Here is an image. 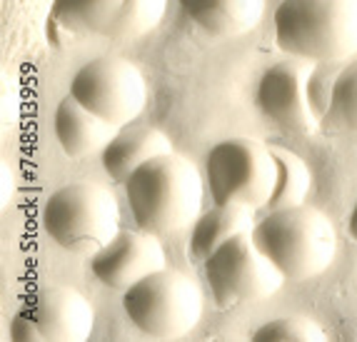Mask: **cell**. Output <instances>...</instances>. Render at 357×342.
Here are the masks:
<instances>
[{
	"label": "cell",
	"instance_id": "cell-15",
	"mask_svg": "<svg viewBox=\"0 0 357 342\" xmlns=\"http://www.w3.org/2000/svg\"><path fill=\"white\" fill-rule=\"evenodd\" d=\"M173 153L170 140L155 127H128V130H118L110 143L102 150V168L110 175L113 182H123L135 173L140 165L158 155Z\"/></svg>",
	"mask_w": 357,
	"mask_h": 342
},
{
	"label": "cell",
	"instance_id": "cell-7",
	"mask_svg": "<svg viewBox=\"0 0 357 342\" xmlns=\"http://www.w3.org/2000/svg\"><path fill=\"white\" fill-rule=\"evenodd\" d=\"M205 173L215 205H270L278 187V157L260 140L230 138L208 153Z\"/></svg>",
	"mask_w": 357,
	"mask_h": 342
},
{
	"label": "cell",
	"instance_id": "cell-8",
	"mask_svg": "<svg viewBox=\"0 0 357 342\" xmlns=\"http://www.w3.org/2000/svg\"><path fill=\"white\" fill-rule=\"evenodd\" d=\"M205 280L220 310L248 300H265L280 290L282 275L273 260L255 245L252 233L232 235L205 260Z\"/></svg>",
	"mask_w": 357,
	"mask_h": 342
},
{
	"label": "cell",
	"instance_id": "cell-13",
	"mask_svg": "<svg viewBox=\"0 0 357 342\" xmlns=\"http://www.w3.org/2000/svg\"><path fill=\"white\" fill-rule=\"evenodd\" d=\"M53 127L60 150L73 160H80L96 150H105V145L118 135V125L98 118L73 95L58 102Z\"/></svg>",
	"mask_w": 357,
	"mask_h": 342
},
{
	"label": "cell",
	"instance_id": "cell-2",
	"mask_svg": "<svg viewBox=\"0 0 357 342\" xmlns=\"http://www.w3.org/2000/svg\"><path fill=\"white\" fill-rule=\"evenodd\" d=\"M280 50L317 63H345L357 53V0H282L275 10Z\"/></svg>",
	"mask_w": 357,
	"mask_h": 342
},
{
	"label": "cell",
	"instance_id": "cell-17",
	"mask_svg": "<svg viewBox=\"0 0 357 342\" xmlns=\"http://www.w3.org/2000/svg\"><path fill=\"white\" fill-rule=\"evenodd\" d=\"M278 157V187L273 192L270 208H287V205H303L310 187V170L295 153L273 148Z\"/></svg>",
	"mask_w": 357,
	"mask_h": 342
},
{
	"label": "cell",
	"instance_id": "cell-16",
	"mask_svg": "<svg viewBox=\"0 0 357 342\" xmlns=\"http://www.w3.org/2000/svg\"><path fill=\"white\" fill-rule=\"evenodd\" d=\"M252 210L255 208H248V205H215L213 210L203 212L195 220L190 233L192 258L197 263H205L222 242L230 240L232 235L252 233V228H255Z\"/></svg>",
	"mask_w": 357,
	"mask_h": 342
},
{
	"label": "cell",
	"instance_id": "cell-3",
	"mask_svg": "<svg viewBox=\"0 0 357 342\" xmlns=\"http://www.w3.org/2000/svg\"><path fill=\"white\" fill-rule=\"evenodd\" d=\"M328 65L295 55L275 63L257 85L260 110L285 132L305 138L315 135L322 121H328L333 85L340 72H330Z\"/></svg>",
	"mask_w": 357,
	"mask_h": 342
},
{
	"label": "cell",
	"instance_id": "cell-6",
	"mask_svg": "<svg viewBox=\"0 0 357 342\" xmlns=\"http://www.w3.org/2000/svg\"><path fill=\"white\" fill-rule=\"evenodd\" d=\"M123 310L143 335L178 340L203 315V293L185 272L162 267L123 293Z\"/></svg>",
	"mask_w": 357,
	"mask_h": 342
},
{
	"label": "cell",
	"instance_id": "cell-19",
	"mask_svg": "<svg viewBox=\"0 0 357 342\" xmlns=\"http://www.w3.org/2000/svg\"><path fill=\"white\" fill-rule=\"evenodd\" d=\"M252 340H292V342H322L328 340L325 330L315 320L292 315V318H278L260 325L252 332Z\"/></svg>",
	"mask_w": 357,
	"mask_h": 342
},
{
	"label": "cell",
	"instance_id": "cell-14",
	"mask_svg": "<svg viewBox=\"0 0 357 342\" xmlns=\"http://www.w3.org/2000/svg\"><path fill=\"white\" fill-rule=\"evenodd\" d=\"M180 8L210 38L252 31L265 13V0H180Z\"/></svg>",
	"mask_w": 357,
	"mask_h": 342
},
{
	"label": "cell",
	"instance_id": "cell-1",
	"mask_svg": "<svg viewBox=\"0 0 357 342\" xmlns=\"http://www.w3.org/2000/svg\"><path fill=\"white\" fill-rule=\"evenodd\" d=\"M203 178L188 157L165 153L135 170L126 180V195L137 228L162 235L200 217Z\"/></svg>",
	"mask_w": 357,
	"mask_h": 342
},
{
	"label": "cell",
	"instance_id": "cell-11",
	"mask_svg": "<svg viewBox=\"0 0 357 342\" xmlns=\"http://www.w3.org/2000/svg\"><path fill=\"white\" fill-rule=\"evenodd\" d=\"M93 307L73 288L53 285L33 293L13 318L10 337L18 342H83L93 332Z\"/></svg>",
	"mask_w": 357,
	"mask_h": 342
},
{
	"label": "cell",
	"instance_id": "cell-12",
	"mask_svg": "<svg viewBox=\"0 0 357 342\" xmlns=\"http://www.w3.org/2000/svg\"><path fill=\"white\" fill-rule=\"evenodd\" d=\"M165 267V250L153 233L120 230L102 250L90 255V270L110 290L126 293L135 282Z\"/></svg>",
	"mask_w": 357,
	"mask_h": 342
},
{
	"label": "cell",
	"instance_id": "cell-18",
	"mask_svg": "<svg viewBox=\"0 0 357 342\" xmlns=\"http://www.w3.org/2000/svg\"><path fill=\"white\" fill-rule=\"evenodd\" d=\"M328 121H335L340 127L357 132V61L347 63L335 78Z\"/></svg>",
	"mask_w": 357,
	"mask_h": 342
},
{
	"label": "cell",
	"instance_id": "cell-9",
	"mask_svg": "<svg viewBox=\"0 0 357 342\" xmlns=\"http://www.w3.org/2000/svg\"><path fill=\"white\" fill-rule=\"evenodd\" d=\"M70 95L98 118L123 127L143 113L148 100L143 72L126 58L102 55L85 63L70 80Z\"/></svg>",
	"mask_w": 357,
	"mask_h": 342
},
{
	"label": "cell",
	"instance_id": "cell-10",
	"mask_svg": "<svg viewBox=\"0 0 357 342\" xmlns=\"http://www.w3.org/2000/svg\"><path fill=\"white\" fill-rule=\"evenodd\" d=\"M167 0H53L50 18L70 33L132 40L165 15Z\"/></svg>",
	"mask_w": 357,
	"mask_h": 342
},
{
	"label": "cell",
	"instance_id": "cell-5",
	"mask_svg": "<svg viewBox=\"0 0 357 342\" xmlns=\"http://www.w3.org/2000/svg\"><path fill=\"white\" fill-rule=\"evenodd\" d=\"M40 220L50 240L75 255H96L120 233L118 200L96 182H70L50 192Z\"/></svg>",
	"mask_w": 357,
	"mask_h": 342
},
{
	"label": "cell",
	"instance_id": "cell-4",
	"mask_svg": "<svg viewBox=\"0 0 357 342\" xmlns=\"http://www.w3.org/2000/svg\"><path fill=\"white\" fill-rule=\"evenodd\" d=\"M252 240L285 280H310L325 272L337 250L333 222L307 205L270 210L252 228Z\"/></svg>",
	"mask_w": 357,
	"mask_h": 342
},
{
	"label": "cell",
	"instance_id": "cell-20",
	"mask_svg": "<svg viewBox=\"0 0 357 342\" xmlns=\"http://www.w3.org/2000/svg\"><path fill=\"white\" fill-rule=\"evenodd\" d=\"M347 230H350V235L357 240V203H355V208H352V212H350V220H347Z\"/></svg>",
	"mask_w": 357,
	"mask_h": 342
}]
</instances>
